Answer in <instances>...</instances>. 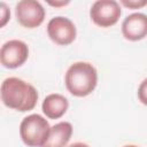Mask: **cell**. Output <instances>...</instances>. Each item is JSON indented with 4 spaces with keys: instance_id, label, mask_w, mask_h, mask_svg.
<instances>
[{
    "instance_id": "obj_14",
    "label": "cell",
    "mask_w": 147,
    "mask_h": 147,
    "mask_svg": "<svg viewBox=\"0 0 147 147\" xmlns=\"http://www.w3.org/2000/svg\"><path fill=\"white\" fill-rule=\"evenodd\" d=\"M68 147H90V146L86 145V144H84V142H75V144H71Z\"/></svg>"
},
{
    "instance_id": "obj_16",
    "label": "cell",
    "mask_w": 147,
    "mask_h": 147,
    "mask_svg": "<svg viewBox=\"0 0 147 147\" xmlns=\"http://www.w3.org/2000/svg\"><path fill=\"white\" fill-rule=\"evenodd\" d=\"M123 147H138V146H136V145H125Z\"/></svg>"
},
{
    "instance_id": "obj_9",
    "label": "cell",
    "mask_w": 147,
    "mask_h": 147,
    "mask_svg": "<svg viewBox=\"0 0 147 147\" xmlns=\"http://www.w3.org/2000/svg\"><path fill=\"white\" fill-rule=\"evenodd\" d=\"M72 134V125L69 122H60L51 127L49 134L41 147H65Z\"/></svg>"
},
{
    "instance_id": "obj_10",
    "label": "cell",
    "mask_w": 147,
    "mask_h": 147,
    "mask_svg": "<svg viewBox=\"0 0 147 147\" xmlns=\"http://www.w3.org/2000/svg\"><path fill=\"white\" fill-rule=\"evenodd\" d=\"M69 102L65 96L53 93L47 95L42 101V113L51 119H57L62 117L68 110Z\"/></svg>"
},
{
    "instance_id": "obj_12",
    "label": "cell",
    "mask_w": 147,
    "mask_h": 147,
    "mask_svg": "<svg viewBox=\"0 0 147 147\" xmlns=\"http://www.w3.org/2000/svg\"><path fill=\"white\" fill-rule=\"evenodd\" d=\"M122 5H124L125 7H129V8H132V9H137V8H140V7H144L145 5H147V0H122L121 1Z\"/></svg>"
},
{
    "instance_id": "obj_2",
    "label": "cell",
    "mask_w": 147,
    "mask_h": 147,
    "mask_svg": "<svg viewBox=\"0 0 147 147\" xmlns=\"http://www.w3.org/2000/svg\"><path fill=\"white\" fill-rule=\"evenodd\" d=\"M67 90L75 96L91 94L98 83L96 69L88 62H75L71 64L64 77Z\"/></svg>"
},
{
    "instance_id": "obj_15",
    "label": "cell",
    "mask_w": 147,
    "mask_h": 147,
    "mask_svg": "<svg viewBox=\"0 0 147 147\" xmlns=\"http://www.w3.org/2000/svg\"><path fill=\"white\" fill-rule=\"evenodd\" d=\"M52 6H60V5H67V3H69V1H67V2H61V3H57V2H49Z\"/></svg>"
},
{
    "instance_id": "obj_13",
    "label": "cell",
    "mask_w": 147,
    "mask_h": 147,
    "mask_svg": "<svg viewBox=\"0 0 147 147\" xmlns=\"http://www.w3.org/2000/svg\"><path fill=\"white\" fill-rule=\"evenodd\" d=\"M0 7H1V13H2V16H1V24H0V25L3 26V25L6 24V22L8 21L9 16H10V11H9V9L7 8V6H6L3 2H1Z\"/></svg>"
},
{
    "instance_id": "obj_8",
    "label": "cell",
    "mask_w": 147,
    "mask_h": 147,
    "mask_svg": "<svg viewBox=\"0 0 147 147\" xmlns=\"http://www.w3.org/2000/svg\"><path fill=\"white\" fill-rule=\"evenodd\" d=\"M122 33L125 39L138 41L147 36V15L133 13L125 17L122 23Z\"/></svg>"
},
{
    "instance_id": "obj_6",
    "label": "cell",
    "mask_w": 147,
    "mask_h": 147,
    "mask_svg": "<svg viewBox=\"0 0 147 147\" xmlns=\"http://www.w3.org/2000/svg\"><path fill=\"white\" fill-rule=\"evenodd\" d=\"M47 33L55 44L67 46L76 39V26L69 18L56 16L48 22Z\"/></svg>"
},
{
    "instance_id": "obj_4",
    "label": "cell",
    "mask_w": 147,
    "mask_h": 147,
    "mask_svg": "<svg viewBox=\"0 0 147 147\" xmlns=\"http://www.w3.org/2000/svg\"><path fill=\"white\" fill-rule=\"evenodd\" d=\"M121 14L119 3L115 0H98L92 5L90 10L91 20L101 28H109L116 24Z\"/></svg>"
},
{
    "instance_id": "obj_7",
    "label": "cell",
    "mask_w": 147,
    "mask_h": 147,
    "mask_svg": "<svg viewBox=\"0 0 147 147\" xmlns=\"http://www.w3.org/2000/svg\"><path fill=\"white\" fill-rule=\"evenodd\" d=\"M29 56V47L22 40H9L5 42L0 51L1 64L8 69H15L24 64Z\"/></svg>"
},
{
    "instance_id": "obj_11",
    "label": "cell",
    "mask_w": 147,
    "mask_h": 147,
    "mask_svg": "<svg viewBox=\"0 0 147 147\" xmlns=\"http://www.w3.org/2000/svg\"><path fill=\"white\" fill-rule=\"evenodd\" d=\"M138 98L140 102L145 106H147V78L141 82L138 88Z\"/></svg>"
},
{
    "instance_id": "obj_3",
    "label": "cell",
    "mask_w": 147,
    "mask_h": 147,
    "mask_svg": "<svg viewBox=\"0 0 147 147\" xmlns=\"http://www.w3.org/2000/svg\"><path fill=\"white\" fill-rule=\"evenodd\" d=\"M51 131L48 122L38 114H32L23 118L20 125V136L29 147H41Z\"/></svg>"
},
{
    "instance_id": "obj_5",
    "label": "cell",
    "mask_w": 147,
    "mask_h": 147,
    "mask_svg": "<svg viewBox=\"0 0 147 147\" xmlns=\"http://www.w3.org/2000/svg\"><path fill=\"white\" fill-rule=\"evenodd\" d=\"M15 15L17 22L28 29L39 26L45 18V9L36 0H22L16 5Z\"/></svg>"
},
{
    "instance_id": "obj_1",
    "label": "cell",
    "mask_w": 147,
    "mask_h": 147,
    "mask_svg": "<svg viewBox=\"0 0 147 147\" xmlns=\"http://www.w3.org/2000/svg\"><path fill=\"white\" fill-rule=\"evenodd\" d=\"M37 90L25 80L17 77L6 78L1 84V101L10 109L29 111L36 107Z\"/></svg>"
}]
</instances>
